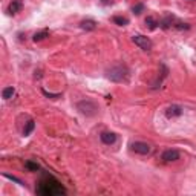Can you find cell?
Returning <instances> with one entry per match:
<instances>
[{
    "instance_id": "d6986e66",
    "label": "cell",
    "mask_w": 196,
    "mask_h": 196,
    "mask_svg": "<svg viewBox=\"0 0 196 196\" xmlns=\"http://www.w3.org/2000/svg\"><path fill=\"white\" fill-rule=\"evenodd\" d=\"M176 28H178V29H189L190 26H189L187 23H176Z\"/></svg>"
},
{
    "instance_id": "2e32d148",
    "label": "cell",
    "mask_w": 196,
    "mask_h": 196,
    "mask_svg": "<svg viewBox=\"0 0 196 196\" xmlns=\"http://www.w3.org/2000/svg\"><path fill=\"white\" fill-rule=\"evenodd\" d=\"M25 167H26L28 170H31V172L40 170V165H38L37 162H32V161H26V162H25Z\"/></svg>"
},
{
    "instance_id": "6da1fadb",
    "label": "cell",
    "mask_w": 196,
    "mask_h": 196,
    "mask_svg": "<svg viewBox=\"0 0 196 196\" xmlns=\"http://www.w3.org/2000/svg\"><path fill=\"white\" fill-rule=\"evenodd\" d=\"M36 192H37V195H41V196L66 195V189L55 178H52V176H46V178L40 179Z\"/></svg>"
},
{
    "instance_id": "5bb4252c",
    "label": "cell",
    "mask_w": 196,
    "mask_h": 196,
    "mask_svg": "<svg viewBox=\"0 0 196 196\" xmlns=\"http://www.w3.org/2000/svg\"><path fill=\"white\" fill-rule=\"evenodd\" d=\"M112 20H113V23L118 25V26H126V25H129V18L123 17V16H115Z\"/></svg>"
},
{
    "instance_id": "7c38bea8",
    "label": "cell",
    "mask_w": 196,
    "mask_h": 196,
    "mask_svg": "<svg viewBox=\"0 0 196 196\" xmlns=\"http://www.w3.org/2000/svg\"><path fill=\"white\" fill-rule=\"evenodd\" d=\"M173 20H175V18L172 17V16H167V17H164V18H162V20L160 22V26L162 28V29H169V28L172 26Z\"/></svg>"
},
{
    "instance_id": "9c48e42d",
    "label": "cell",
    "mask_w": 196,
    "mask_h": 196,
    "mask_svg": "<svg viewBox=\"0 0 196 196\" xmlns=\"http://www.w3.org/2000/svg\"><path fill=\"white\" fill-rule=\"evenodd\" d=\"M22 8H23V3L20 0H12L9 3V6H8V12L9 14H17V12L22 11Z\"/></svg>"
},
{
    "instance_id": "3957f363",
    "label": "cell",
    "mask_w": 196,
    "mask_h": 196,
    "mask_svg": "<svg viewBox=\"0 0 196 196\" xmlns=\"http://www.w3.org/2000/svg\"><path fill=\"white\" fill-rule=\"evenodd\" d=\"M77 107H78V110H80L83 115H86V117H92V115H95L97 110H98L97 104H95L93 101H89V100L80 101V103L77 104Z\"/></svg>"
},
{
    "instance_id": "5b68a950",
    "label": "cell",
    "mask_w": 196,
    "mask_h": 196,
    "mask_svg": "<svg viewBox=\"0 0 196 196\" xmlns=\"http://www.w3.org/2000/svg\"><path fill=\"white\" fill-rule=\"evenodd\" d=\"M130 147H132V150H133L135 153H140V155H147V153H150V150H152V147L147 143H143V141H135V143H132Z\"/></svg>"
},
{
    "instance_id": "8992f818",
    "label": "cell",
    "mask_w": 196,
    "mask_h": 196,
    "mask_svg": "<svg viewBox=\"0 0 196 196\" xmlns=\"http://www.w3.org/2000/svg\"><path fill=\"white\" fill-rule=\"evenodd\" d=\"M165 115H167V118H176V117H181V115H182V107L178 106V104H172V106L167 107Z\"/></svg>"
},
{
    "instance_id": "8fae6325",
    "label": "cell",
    "mask_w": 196,
    "mask_h": 196,
    "mask_svg": "<svg viewBox=\"0 0 196 196\" xmlns=\"http://www.w3.org/2000/svg\"><path fill=\"white\" fill-rule=\"evenodd\" d=\"M14 93H16V89H14L12 86H9V88H5V89H3L2 97H3V100H11V98L14 97Z\"/></svg>"
},
{
    "instance_id": "277c9868",
    "label": "cell",
    "mask_w": 196,
    "mask_h": 196,
    "mask_svg": "<svg viewBox=\"0 0 196 196\" xmlns=\"http://www.w3.org/2000/svg\"><path fill=\"white\" fill-rule=\"evenodd\" d=\"M133 43L136 45V46H140L143 51H150L152 49V46H153V43H152V40L149 38V37L146 36H141V34H138V36H133Z\"/></svg>"
},
{
    "instance_id": "30bf717a",
    "label": "cell",
    "mask_w": 196,
    "mask_h": 196,
    "mask_svg": "<svg viewBox=\"0 0 196 196\" xmlns=\"http://www.w3.org/2000/svg\"><path fill=\"white\" fill-rule=\"evenodd\" d=\"M80 26H81L84 31H93V29L97 28V23H95L93 20L88 18V20H83V22L80 23Z\"/></svg>"
},
{
    "instance_id": "ffe728a7",
    "label": "cell",
    "mask_w": 196,
    "mask_h": 196,
    "mask_svg": "<svg viewBox=\"0 0 196 196\" xmlns=\"http://www.w3.org/2000/svg\"><path fill=\"white\" fill-rule=\"evenodd\" d=\"M5 176H6L8 179H11V181H16V182H18V184H22V181H20V179H17L16 176H11V175H5Z\"/></svg>"
},
{
    "instance_id": "ba28073f",
    "label": "cell",
    "mask_w": 196,
    "mask_h": 196,
    "mask_svg": "<svg viewBox=\"0 0 196 196\" xmlns=\"http://www.w3.org/2000/svg\"><path fill=\"white\" fill-rule=\"evenodd\" d=\"M100 138H101V141L107 146H110V144H113L117 141V135L113 133V132H103L101 135H100Z\"/></svg>"
},
{
    "instance_id": "7a4b0ae2",
    "label": "cell",
    "mask_w": 196,
    "mask_h": 196,
    "mask_svg": "<svg viewBox=\"0 0 196 196\" xmlns=\"http://www.w3.org/2000/svg\"><path fill=\"white\" fill-rule=\"evenodd\" d=\"M107 78L112 80V81H117V83L127 81L129 80V71L124 66H115V68L107 71Z\"/></svg>"
},
{
    "instance_id": "ac0fdd59",
    "label": "cell",
    "mask_w": 196,
    "mask_h": 196,
    "mask_svg": "<svg viewBox=\"0 0 196 196\" xmlns=\"http://www.w3.org/2000/svg\"><path fill=\"white\" fill-rule=\"evenodd\" d=\"M132 11H133V14H135V16H140V14L144 11V5H143V3H136V5L132 8Z\"/></svg>"
},
{
    "instance_id": "e0dca14e",
    "label": "cell",
    "mask_w": 196,
    "mask_h": 196,
    "mask_svg": "<svg viewBox=\"0 0 196 196\" xmlns=\"http://www.w3.org/2000/svg\"><path fill=\"white\" fill-rule=\"evenodd\" d=\"M48 37V31H40V32H36L34 34V41H41Z\"/></svg>"
},
{
    "instance_id": "9a60e30c",
    "label": "cell",
    "mask_w": 196,
    "mask_h": 196,
    "mask_svg": "<svg viewBox=\"0 0 196 196\" xmlns=\"http://www.w3.org/2000/svg\"><path fill=\"white\" fill-rule=\"evenodd\" d=\"M146 25H147V28H149V29H152V31H153V29H156V28H158V25H160V23H158V22H156L153 17H147V18H146Z\"/></svg>"
},
{
    "instance_id": "4fadbf2b",
    "label": "cell",
    "mask_w": 196,
    "mask_h": 196,
    "mask_svg": "<svg viewBox=\"0 0 196 196\" xmlns=\"http://www.w3.org/2000/svg\"><path fill=\"white\" fill-rule=\"evenodd\" d=\"M34 129H36V123H34L32 120H29V121L26 123V126H25V129H23V135H25V136L31 135Z\"/></svg>"
},
{
    "instance_id": "52a82bcc",
    "label": "cell",
    "mask_w": 196,
    "mask_h": 196,
    "mask_svg": "<svg viewBox=\"0 0 196 196\" xmlns=\"http://www.w3.org/2000/svg\"><path fill=\"white\" fill-rule=\"evenodd\" d=\"M162 160L165 161V162H172V161L179 160V152L175 150V149H169V150H165L162 153Z\"/></svg>"
}]
</instances>
